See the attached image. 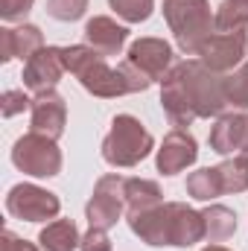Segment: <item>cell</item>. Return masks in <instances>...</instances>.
Listing matches in <instances>:
<instances>
[{
	"label": "cell",
	"mask_w": 248,
	"mask_h": 251,
	"mask_svg": "<svg viewBox=\"0 0 248 251\" xmlns=\"http://www.w3.org/2000/svg\"><path fill=\"white\" fill-rule=\"evenodd\" d=\"M6 210H9V216L24 219V222H44V219H56L59 216L62 201H59V196L53 190L21 181V184H15L9 190Z\"/></svg>",
	"instance_id": "cell-6"
},
{
	"label": "cell",
	"mask_w": 248,
	"mask_h": 251,
	"mask_svg": "<svg viewBox=\"0 0 248 251\" xmlns=\"http://www.w3.org/2000/svg\"><path fill=\"white\" fill-rule=\"evenodd\" d=\"M204 216V240L210 243H225L237 234V213L225 204H210L201 210Z\"/></svg>",
	"instance_id": "cell-19"
},
{
	"label": "cell",
	"mask_w": 248,
	"mask_h": 251,
	"mask_svg": "<svg viewBox=\"0 0 248 251\" xmlns=\"http://www.w3.org/2000/svg\"><path fill=\"white\" fill-rule=\"evenodd\" d=\"M64 76V59L62 47H41L32 59L24 62V88L44 94V91H56L59 79Z\"/></svg>",
	"instance_id": "cell-9"
},
{
	"label": "cell",
	"mask_w": 248,
	"mask_h": 251,
	"mask_svg": "<svg viewBox=\"0 0 248 251\" xmlns=\"http://www.w3.org/2000/svg\"><path fill=\"white\" fill-rule=\"evenodd\" d=\"M35 0H0V18L3 21H24Z\"/></svg>",
	"instance_id": "cell-30"
},
{
	"label": "cell",
	"mask_w": 248,
	"mask_h": 251,
	"mask_svg": "<svg viewBox=\"0 0 248 251\" xmlns=\"http://www.w3.org/2000/svg\"><path fill=\"white\" fill-rule=\"evenodd\" d=\"M26 108H32V100H29L24 91H18V88L3 91V97H0V111H3V117H15V114H21V111H26Z\"/></svg>",
	"instance_id": "cell-27"
},
{
	"label": "cell",
	"mask_w": 248,
	"mask_h": 251,
	"mask_svg": "<svg viewBox=\"0 0 248 251\" xmlns=\"http://www.w3.org/2000/svg\"><path fill=\"white\" fill-rule=\"evenodd\" d=\"M12 164L32 178H53L62 173V149L53 137L38 134V131H26L24 137L15 140L12 146Z\"/></svg>",
	"instance_id": "cell-4"
},
{
	"label": "cell",
	"mask_w": 248,
	"mask_h": 251,
	"mask_svg": "<svg viewBox=\"0 0 248 251\" xmlns=\"http://www.w3.org/2000/svg\"><path fill=\"white\" fill-rule=\"evenodd\" d=\"M152 149H155V137L134 114H117L111 120L108 134L102 137V161L117 170L137 167Z\"/></svg>",
	"instance_id": "cell-3"
},
{
	"label": "cell",
	"mask_w": 248,
	"mask_h": 251,
	"mask_svg": "<svg viewBox=\"0 0 248 251\" xmlns=\"http://www.w3.org/2000/svg\"><path fill=\"white\" fill-rule=\"evenodd\" d=\"M120 73H123L125 85H128V94H143V91H149V88H152V79H149L143 70H137L131 62L120 64Z\"/></svg>",
	"instance_id": "cell-28"
},
{
	"label": "cell",
	"mask_w": 248,
	"mask_h": 251,
	"mask_svg": "<svg viewBox=\"0 0 248 251\" xmlns=\"http://www.w3.org/2000/svg\"><path fill=\"white\" fill-rule=\"evenodd\" d=\"M88 9V0H47V15L62 21V24H70V21H79Z\"/></svg>",
	"instance_id": "cell-26"
},
{
	"label": "cell",
	"mask_w": 248,
	"mask_h": 251,
	"mask_svg": "<svg viewBox=\"0 0 248 251\" xmlns=\"http://www.w3.org/2000/svg\"><path fill=\"white\" fill-rule=\"evenodd\" d=\"M108 6L123 18L125 24H140L152 15L155 0H108Z\"/></svg>",
	"instance_id": "cell-25"
},
{
	"label": "cell",
	"mask_w": 248,
	"mask_h": 251,
	"mask_svg": "<svg viewBox=\"0 0 248 251\" xmlns=\"http://www.w3.org/2000/svg\"><path fill=\"white\" fill-rule=\"evenodd\" d=\"M198 62L204 67H210L213 73L237 70L243 62H248V26L228 29V32H213L204 41V47L198 50Z\"/></svg>",
	"instance_id": "cell-7"
},
{
	"label": "cell",
	"mask_w": 248,
	"mask_h": 251,
	"mask_svg": "<svg viewBox=\"0 0 248 251\" xmlns=\"http://www.w3.org/2000/svg\"><path fill=\"white\" fill-rule=\"evenodd\" d=\"M219 178L225 193H246L248 190V155H234L219 164Z\"/></svg>",
	"instance_id": "cell-22"
},
{
	"label": "cell",
	"mask_w": 248,
	"mask_h": 251,
	"mask_svg": "<svg viewBox=\"0 0 248 251\" xmlns=\"http://www.w3.org/2000/svg\"><path fill=\"white\" fill-rule=\"evenodd\" d=\"M196 158H198V143H196V137H193L187 128H173V131L164 137L161 149H158V173H164V176H178V173H184L187 167L196 164Z\"/></svg>",
	"instance_id": "cell-13"
},
{
	"label": "cell",
	"mask_w": 248,
	"mask_h": 251,
	"mask_svg": "<svg viewBox=\"0 0 248 251\" xmlns=\"http://www.w3.org/2000/svg\"><path fill=\"white\" fill-rule=\"evenodd\" d=\"M225 97L231 108H248V62H243L231 76H225Z\"/></svg>",
	"instance_id": "cell-24"
},
{
	"label": "cell",
	"mask_w": 248,
	"mask_h": 251,
	"mask_svg": "<svg viewBox=\"0 0 248 251\" xmlns=\"http://www.w3.org/2000/svg\"><path fill=\"white\" fill-rule=\"evenodd\" d=\"M173 207V246L190 249L204 240V216L184 201H170Z\"/></svg>",
	"instance_id": "cell-17"
},
{
	"label": "cell",
	"mask_w": 248,
	"mask_h": 251,
	"mask_svg": "<svg viewBox=\"0 0 248 251\" xmlns=\"http://www.w3.org/2000/svg\"><path fill=\"white\" fill-rule=\"evenodd\" d=\"M243 155H248V137H246V149H243Z\"/></svg>",
	"instance_id": "cell-33"
},
{
	"label": "cell",
	"mask_w": 248,
	"mask_h": 251,
	"mask_svg": "<svg viewBox=\"0 0 248 251\" xmlns=\"http://www.w3.org/2000/svg\"><path fill=\"white\" fill-rule=\"evenodd\" d=\"M38 243L44 251H76L82 237H79L73 219H53V222H47V228H41Z\"/></svg>",
	"instance_id": "cell-18"
},
{
	"label": "cell",
	"mask_w": 248,
	"mask_h": 251,
	"mask_svg": "<svg viewBox=\"0 0 248 251\" xmlns=\"http://www.w3.org/2000/svg\"><path fill=\"white\" fill-rule=\"evenodd\" d=\"M248 137V114L246 111H234V114H222L216 126L210 128V149L216 155H243Z\"/></svg>",
	"instance_id": "cell-14"
},
{
	"label": "cell",
	"mask_w": 248,
	"mask_h": 251,
	"mask_svg": "<svg viewBox=\"0 0 248 251\" xmlns=\"http://www.w3.org/2000/svg\"><path fill=\"white\" fill-rule=\"evenodd\" d=\"M44 47V32L35 24H21V26H6L0 29V59H32Z\"/></svg>",
	"instance_id": "cell-15"
},
{
	"label": "cell",
	"mask_w": 248,
	"mask_h": 251,
	"mask_svg": "<svg viewBox=\"0 0 248 251\" xmlns=\"http://www.w3.org/2000/svg\"><path fill=\"white\" fill-rule=\"evenodd\" d=\"M123 210H125V178L117 176V173H108L94 184V193L85 204L88 225L108 231L120 222Z\"/></svg>",
	"instance_id": "cell-5"
},
{
	"label": "cell",
	"mask_w": 248,
	"mask_h": 251,
	"mask_svg": "<svg viewBox=\"0 0 248 251\" xmlns=\"http://www.w3.org/2000/svg\"><path fill=\"white\" fill-rule=\"evenodd\" d=\"M29 111H32L29 114V131L47 134L53 140H59L64 134V126H67V102H64V97L59 91L35 94Z\"/></svg>",
	"instance_id": "cell-11"
},
{
	"label": "cell",
	"mask_w": 248,
	"mask_h": 251,
	"mask_svg": "<svg viewBox=\"0 0 248 251\" xmlns=\"http://www.w3.org/2000/svg\"><path fill=\"white\" fill-rule=\"evenodd\" d=\"M164 204V193L158 187V181L149 178H125V210L137 213V210H149Z\"/></svg>",
	"instance_id": "cell-20"
},
{
	"label": "cell",
	"mask_w": 248,
	"mask_h": 251,
	"mask_svg": "<svg viewBox=\"0 0 248 251\" xmlns=\"http://www.w3.org/2000/svg\"><path fill=\"white\" fill-rule=\"evenodd\" d=\"M0 251H38L29 240H21L15 231H3V237H0Z\"/></svg>",
	"instance_id": "cell-31"
},
{
	"label": "cell",
	"mask_w": 248,
	"mask_h": 251,
	"mask_svg": "<svg viewBox=\"0 0 248 251\" xmlns=\"http://www.w3.org/2000/svg\"><path fill=\"white\" fill-rule=\"evenodd\" d=\"M85 38L99 56H117L128 38V29L108 15H97L85 24Z\"/></svg>",
	"instance_id": "cell-16"
},
{
	"label": "cell",
	"mask_w": 248,
	"mask_h": 251,
	"mask_svg": "<svg viewBox=\"0 0 248 251\" xmlns=\"http://www.w3.org/2000/svg\"><path fill=\"white\" fill-rule=\"evenodd\" d=\"M222 178H219V167H204L187 176V196L198 199V201H213L216 196H222Z\"/></svg>",
	"instance_id": "cell-21"
},
{
	"label": "cell",
	"mask_w": 248,
	"mask_h": 251,
	"mask_svg": "<svg viewBox=\"0 0 248 251\" xmlns=\"http://www.w3.org/2000/svg\"><path fill=\"white\" fill-rule=\"evenodd\" d=\"M201 251H231V249H225V246H216V243H213V246H204Z\"/></svg>",
	"instance_id": "cell-32"
},
{
	"label": "cell",
	"mask_w": 248,
	"mask_h": 251,
	"mask_svg": "<svg viewBox=\"0 0 248 251\" xmlns=\"http://www.w3.org/2000/svg\"><path fill=\"white\" fill-rule=\"evenodd\" d=\"M161 108L175 128H187L196 120L222 117V111L228 108L225 76L213 73L198 59L175 64L161 82Z\"/></svg>",
	"instance_id": "cell-1"
},
{
	"label": "cell",
	"mask_w": 248,
	"mask_h": 251,
	"mask_svg": "<svg viewBox=\"0 0 248 251\" xmlns=\"http://www.w3.org/2000/svg\"><path fill=\"white\" fill-rule=\"evenodd\" d=\"M248 26V0H222L216 9V32Z\"/></svg>",
	"instance_id": "cell-23"
},
{
	"label": "cell",
	"mask_w": 248,
	"mask_h": 251,
	"mask_svg": "<svg viewBox=\"0 0 248 251\" xmlns=\"http://www.w3.org/2000/svg\"><path fill=\"white\" fill-rule=\"evenodd\" d=\"M125 62H131L137 70H143L152 82H164L173 70V47L164 38H137L128 47Z\"/></svg>",
	"instance_id": "cell-10"
},
{
	"label": "cell",
	"mask_w": 248,
	"mask_h": 251,
	"mask_svg": "<svg viewBox=\"0 0 248 251\" xmlns=\"http://www.w3.org/2000/svg\"><path fill=\"white\" fill-rule=\"evenodd\" d=\"M76 79L82 82V88H85L88 94L102 97V100H114V97L128 94V85H125L120 67H111V64L105 62V56L91 59V62L76 73Z\"/></svg>",
	"instance_id": "cell-12"
},
{
	"label": "cell",
	"mask_w": 248,
	"mask_h": 251,
	"mask_svg": "<svg viewBox=\"0 0 248 251\" xmlns=\"http://www.w3.org/2000/svg\"><path fill=\"white\" fill-rule=\"evenodd\" d=\"M128 228L134 237H140V243H146L152 249L173 246V207H170V201L149 207V210L128 213Z\"/></svg>",
	"instance_id": "cell-8"
},
{
	"label": "cell",
	"mask_w": 248,
	"mask_h": 251,
	"mask_svg": "<svg viewBox=\"0 0 248 251\" xmlns=\"http://www.w3.org/2000/svg\"><path fill=\"white\" fill-rule=\"evenodd\" d=\"M164 18L184 56H198L204 41L216 32V15L207 0H164Z\"/></svg>",
	"instance_id": "cell-2"
},
{
	"label": "cell",
	"mask_w": 248,
	"mask_h": 251,
	"mask_svg": "<svg viewBox=\"0 0 248 251\" xmlns=\"http://www.w3.org/2000/svg\"><path fill=\"white\" fill-rule=\"evenodd\" d=\"M111 249H114V243H111L105 228H91L79 243V251H111Z\"/></svg>",
	"instance_id": "cell-29"
}]
</instances>
